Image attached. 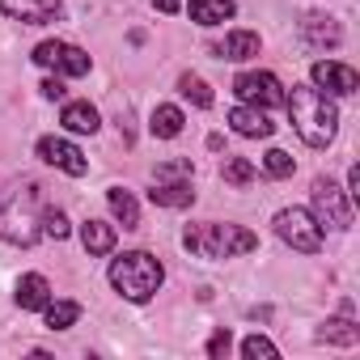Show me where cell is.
Returning a JSON list of instances; mask_svg holds the SVG:
<instances>
[{
	"instance_id": "cell-1",
	"label": "cell",
	"mask_w": 360,
	"mask_h": 360,
	"mask_svg": "<svg viewBox=\"0 0 360 360\" xmlns=\"http://www.w3.org/2000/svg\"><path fill=\"white\" fill-rule=\"evenodd\" d=\"M0 238L13 246H34L43 238V191L22 178L0 191Z\"/></svg>"
},
{
	"instance_id": "cell-2",
	"label": "cell",
	"mask_w": 360,
	"mask_h": 360,
	"mask_svg": "<svg viewBox=\"0 0 360 360\" xmlns=\"http://www.w3.org/2000/svg\"><path fill=\"white\" fill-rule=\"evenodd\" d=\"M288 119L297 127V136L309 148H326L339 131V110L330 102V94H322L318 85H292V98H284Z\"/></svg>"
},
{
	"instance_id": "cell-3",
	"label": "cell",
	"mask_w": 360,
	"mask_h": 360,
	"mask_svg": "<svg viewBox=\"0 0 360 360\" xmlns=\"http://www.w3.org/2000/svg\"><path fill=\"white\" fill-rule=\"evenodd\" d=\"M183 246L195 255V259H233V255H250L259 250V238L242 225H217V221H200V225H187L183 233Z\"/></svg>"
},
{
	"instance_id": "cell-4",
	"label": "cell",
	"mask_w": 360,
	"mask_h": 360,
	"mask_svg": "<svg viewBox=\"0 0 360 360\" xmlns=\"http://www.w3.org/2000/svg\"><path fill=\"white\" fill-rule=\"evenodd\" d=\"M161 280H165V267H161L153 255H144V250H127L123 259L110 263V284H115V292L127 297V301H136V305L153 301V292L161 288Z\"/></svg>"
},
{
	"instance_id": "cell-5",
	"label": "cell",
	"mask_w": 360,
	"mask_h": 360,
	"mask_svg": "<svg viewBox=\"0 0 360 360\" xmlns=\"http://www.w3.org/2000/svg\"><path fill=\"white\" fill-rule=\"evenodd\" d=\"M318 229H347L352 225V200L343 187H335L330 178H318L314 183V212Z\"/></svg>"
},
{
	"instance_id": "cell-6",
	"label": "cell",
	"mask_w": 360,
	"mask_h": 360,
	"mask_svg": "<svg viewBox=\"0 0 360 360\" xmlns=\"http://www.w3.org/2000/svg\"><path fill=\"white\" fill-rule=\"evenodd\" d=\"M276 233H280L292 250H301V255H318V246H322V229H318V221H314L305 208H284V212L276 217Z\"/></svg>"
},
{
	"instance_id": "cell-7",
	"label": "cell",
	"mask_w": 360,
	"mask_h": 360,
	"mask_svg": "<svg viewBox=\"0 0 360 360\" xmlns=\"http://www.w3.org/2000/svg\"><path fill=\"white\" fill-rule=\"evenodd\" d=\"M34 64L56 68V77H85V72H89V51L51 39V43H39V47H34Z\"/></svg>"
},
{
	"instance_id": "cell-8",
	"label": "cell",
	"mask_w": 360,
	"mask_h": 360,
	"mask_svg": "<svg viewBox=\"0 0 360 360\" xmlns=\"http://www.w3.org/2000/svg\"><path fill=\"white\" fill-rule=\"evenodd\" d=\"M233 94L246 102V106H259V110H271V106H284V85L271 77V72H242L233 81Z\"/></svg>"
},
{
	"instance_id": "cell-9",
	"label": "cell",
	"mask_w": 360,
	"mask_h": 360,
	"mask_svg": "<svg viewBox=\"0 0 360 360\" xmlns=\"http://www.w3.org/2000/svg\"><path fill=\"white\" fill-rule=\"evenodd\" d=\"M39 157H43L47 165H56V169L72 174V178H85V174H89V161H85V153H81L77 144L60 140V136H43V140H39Z\"/></svg>"
},
{
	"instance_id": "cell-10",
	"label": "cell",
	"mask_w": 360,
	"mask_h": 360,
	"mask_svg": "<svg viewBox=\"0 0 360 360\" xmlns=\"http://www.w3.org/2000/svg\"><path fill=\"white\" fill-rule=\"evenodd\" d=\"M314 85H318L322 94H335V98H352V94L360 89V77H356V68H347V64H335V60H318V64H314Z\"/></svg>"
},
{
	"instance_id": "cell-11",
	"label": "cell",
	"mask_w": 360,
	"mask_h": 360,
	"mask_svg": "<svg viewBox=\"0 0 360 360\" xmlns=\"http://www.w3.org/2000/svg\"><path fill=\"white\" fill-rule=\"evenodd\" d=\"M0 13L26 26H47V22H60L64 5L60 0H0Z\"/></svg>"
},
{
	"instance_id": "cell-12",
	"label": "cell",
	"mask_w": 360,
	"mask_h": 360,
	"mask_svg": "<svg viewBox=\"0 0 360 360\" xmlns=\"http://www.w3.org/2000/svg\"><path fill=\"white\" fill-rule=\"evenodd\" d=\"M229 123H233V131L246 136V140H267V136L276 131V123H271L267 110H259V106H233V110H229Z\"/></svg>"
},
{
	"instance_id": "cell-13",
	"label": "cell",
	"mask_w": 360,
	"mask_h": 360,
	"mask_svg": "<svg viewBox=\"0 0 360 360\" xmlns=\"http://www.w3.org/2000/svg\"><path fill=\"white\" fill-rule=\"evenodd\" d=\"M301 39H305L314 51H326V47H339V43H343V30H339V22H335V18L314 13V18H305V22H301Z\"/></svg>"
},
{
	"instance_id": "cell-14",
	"label": "cell",
	"mask_w": 360,
	"mask_h": 360,
	"mask_svg": "<svg viewBox=\"0 0 360 360\" xmlns=\"http://www.w3.org/2000/svg\"><path fill=\"white\" fill-rule=\"evenodd\" d=\"M148 200L157 208H191L195 204V187L191 183H153Z\"/></svg>"
},
{
	"instance_id": "cell-15",
	"label": "cell",
	"mask_w": 360,
	"mask_h": 360,
	"mask_svg": "<svg viewBox=\"0 0 360 360\" xmlns=\"http://www.w3.org/2000/svg\"><path fill=\"white\" fill-rule=\"evenodd\" d=\"M187 13H191V22H200V26H221V22H229V18L238 13V5H233V0H191Z\"/></svg>"
},
{
	"instance_id": "cell-16",
	"label": "cell",
	"mask_w": 360,
	"mask_h": 360,
	"mask_svg": "<svg viewBox=\"0 0 360 360\" xmlns=\"http://www.w3.org/2000/svg\"><path fill=\"white\" fill-rule=\"evenodd\" d=\"M259 47H263V43H259V34H255V30H233L217 51H221L225 60L242 64V60H255V56H259Z\"/></svg>"
},
{
	"instance_id": "cell-17",
	"label": "cell",
	"mask_w": 360,
	"mask_h": 360,
	"mask_svg": "<svg viewBox=\"0 0 360 360\" xmlns=\"http://www.w3.org/2000/svg\"><path fill=\"white\" fill-rule=\"evenodd\" d=\"M106 204H110V212H115V221H119L123 229H140V204H136L131 191L110 187V191H106Z\"/></svg>"
},
{
	"instance_id": "cell-18",
	"label": "cell",
	"mask_w": 360,
	"mask_h": 360,
	"mask_svg": "<svg viewBox=\"0 0 360 360\" xmlns=\"http://www.w3.org/2000/svg\"><path fill=\"white\" fill-rule=\"evenodd\" d=\"M81 246H85L89 255H110V250H115V225H106V221H85V225H81Z\"/></svg>"
},
{
	"instance_id": "cell-19",
	"label": "cell",
	"mask_w": 360,
	"mask_h": 360,
	"mask_svg": "<svg viewBox=\"0 0 360 360\" xmlns=\"http://www.w3.org/2000/svg\"><path fill=\"white\" fill-rule=\"evenodd\" d=\"M47 301H51L47 276H22V280H18V305H22V309H43Z\"/></svg>"
},
{
	"instance_id": "cell-20",
	"label": "cell",
	"mask_w": 360,
	"mask_h": 360,
	"mask_svg": "<svg viewBox=\"0 0 360 360\" xmlns=\"http://www.w3.org/2000/svg\"><path fill=\"white\" fill-rule=\"evenodd\" d=\"M60 123H64L68 131H77V136H94V131H98V110H94L89 102H68Z\"/></svg>"
},
{
	"instance_id": "cell-21",
	"label": "cell",
	"mask_w": 360,
	"mask_h": 360,
	"mask_svg": "<svg viewBox=\"0 0 360 360\" xmlns=\"http://www.w3.org/2000/svg\"><path fill=\"white\" fill-rule=\"evenodd\" d=\"M183 110H178V106H157L153 110V119H148V131L157 136V140H174L178 131H183Z\"/></svg>"
},
{
	"instance_id": "cell-22",
	"label": "cell",
	"mask_w": 360,
	"mask_h": 360,
	"mask_svg": "<svg viewBox=\"0 0 360 360\" xmlns=\"http://www.w3.org/2000/svg\"><path fill=\"white\" fill-rule=\"evenodd\" d=\"M347 314H352V309H347ZM347 314H343V318H326L322 330H318V339H322V343H343V347H352V343L360 339V330H356V322H352Z\"/></svg>"
},
{
	"instance_id": "cell-23",
	"label": "cell",
	"mask_w": 360,
	"mask_h": 360,
	"mask_svg": "<svg viewBox=\"0 0 360 360\" xmlns=\"http://www.w3.org/2000/svg\"><path fill=\"white\" fill-rule=\"evenodd\" d=\"M43 314H47V326H51V330H68V326L81 318V305H77V301H47Z\"/></svg>"
},
{
	"instance_id": "cell-24",
	"label": "cell",
	"mask_w": 360,
	"mask_h": 360,
	"mask_svg": "<svg viewBox=\"0 0 360 360\" xmlns=\"http://www.w3.org/2000/svg\"><path fill=\"white\" fill-rule=\"evenodd\" d=\"M178 94H183V98H191L200 110H208V106L217 102V98H212V89H208L200 77H191V72H183V77H178Z\"/></svg>"
},
{
	"instance_id": "cell-25",
	"label": "cell",
	"mask_w": 360,
	"mask_h": 360,
	"mask_svg": "<svg viewBox=\"0 0 360 360\" xmlns=\"http://www.w3.org/2000/svg\"><path fill=\"white\" fill-rule=\"evenodd\" d=\"M191 178H195L191 161H161L153 169V183H191Z\"/></svg>"
},
{
	"instance_id": "cell-26",
	"label": "cell",
	"mask_w": 360,
	"mask_h": 360,
	"mask_svg": "<svg viewBox=\"0 0 360 360\" xmlns=\"http://www.w3.org/2000/svg\"><path fill=\"white\" fill-rule=\"evenodd\" d=\"M221 178H225V183H233V187H250L255 183V165L246 157H229L221 165Z\"/></svg>"
},
{
	"instance_id": "cell-27",
	"label": "cell",
	"mask_w": 360,
	"mask_h": 360,
	"mask_svg": "<svg viewBox=\"0 0 360 360\" xmlns=\"http://www.w3.org/2000/svg\"><path fill=\"white\" fill-rule=\"evenodd\" d=\"M68 233H72L68 217H64L60 208H47V212H43V238H51V242H64Z\"/></svg>"
},
{
	"instance_id": "cell-28",
	"label": "cell",
	"mask_w": 360,
	"mask_h": 360,
	"mask_svg": "<svg viewBox=\"0 0 360 360\" xmlns=\"http://www.w3.org/2000/svg\"><path fill=\"white\" fill-rule=\"evenodd\" d=\"M242 356H246V360H276V356H280V347H276L267 335H250V339L242 343Z\"/></svg>"
},
{
	"instance_id": "cell-29",
	"label": "cell",
	"mask_w": 360,
	"mask_h": 360,
	"mask_svg": "<svg viewBox=\"0 0 360 360\" xmlns=\"http://www.w3.org/2000/svg\"><path fill=\"white\" fill-rule=\"evenodd\" d=\"M263 169L271 174V178H292V169H297V161L284 153V148H271L267 157H263Z\"/></svg>"
},
{
	"instance_id": "cell-30",
	"label": "cell",
	"mask_w": 360,
	"mask_h": 360,
	"mask_svg": "<svg viewBox=\"0 0 360 360\" xmlns=\"http://www.w3.org/2000/svg\"><path fill=\"white\" fill-rule=\"evenodd\" d=\"M229 347H233V339H229V330L221 326V330L208 339V356H212V360H221V356H229Z\"/></svg>"
},
{
	"instance_id": "cell-31",
	"label": "cell",
	"mask_w": 360,
	"mask_h": 360,
	"mask_svg": "<svg viewBox=\"0 0 360 360\" xmlns=\"http://www.w3.org/2000/svg\"><path fill=\"white\" fill-rule=\"evenodd\" d=\"M39 89H43V98H51V102H60V98H64V94H68V89H64V81H60V77H56V81H43V85H39Z\"/></svg>"
},
{
	"instance_id": "cell-32",
	"label": "cell",
	"mask_w": 360,
	"mask_h": 360,
	"mask_svg": "<svg viewBox=\"0 0 360 360\" xmlns=\"http://www.w3.org/2000/svg\"><path fill=\"white\" fill-rule=\"evenodd\" d=\"M347 200H352V204L360 200V165H352V169H347Z\"/></svg>"
},
{
	"instance_id": "cell-33",
	"label": "cell",
	"mask_w": 360,
	"mask_h": 360,
	"mask_svg": "<svg viewBox=\"0 0 360 360\" xmlns=\"http://www.w3.org/2000/svg\"><path fill=\"white\" fill-rule=\"evenodd\" d=\"M153 5H157L161 13H178V5H183V0H153Z\"/></svg>"
}]
</instances>
